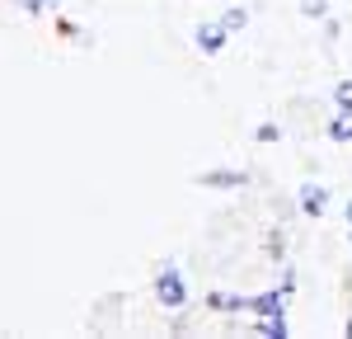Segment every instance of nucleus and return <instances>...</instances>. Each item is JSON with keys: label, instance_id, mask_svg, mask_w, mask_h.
<instances>
[{"label": "nucleus", "instance_id": "f257e3e1", "mask_svg": "<svg viewBox=\"0 0 352 339\" xmlns=\"http://www.w3.org/2000/svg\"><path fill=\"white\" fill-rule=\"evenodd\" d=\"M249 311L263 316L258 320V335H272V339H287V292H263V297H249Z\"/></svg>", "mask_w": 352, "mask_h": 339}, {"label": "nucleus", "instance_id": "f03ea898", "mask_svg": "<svg viewBox=\"0 0 352 339\" xmlns=\"http://www.w3.org/2000/svg\"><path fill=\"white\" fill-rule=\"evenodd\" d=\"M155 297H160V307H169V311L188 307V282H184V274H179L174 264H164L160 274H155Z\"/></svg>", "mask_w": 352, "mask_h": 339}, {"label": "nucleus", "instance_id": "7ed1b4c3", "mask_svg": "<svg viewBox=\"0 0 352 339\" xmlns=\"http://www.w3.org/2000/svg\"><path fill=\"white\" fill-rule=\"evenodd\" d=\"M192 38H197V48H202L207 56H221V52H226V43H230V33H226V24H221V19L197 24V33H192Z\"/></svg>", "mask_w": 352, "mask_h": 339}, {"label": "nucleus", "instance_id": "20e7f679", "mask_svg": "<svg viewBox=\"0 0 352 339\" xmlns=\"http://www.w3.org/2000/svg\"><path fill=\"white\" fill-rule=\"evenodd\" d=\"M296 207L305 212V217H324L329 189H324V184H300V189H296Z\"/></svg>", "mask_w": 352, "mask_h": 339}, {"label": "nucleus", "instance_id": "39448f33", "mask_svg": "<svg viewBox=\"0 0 352 339\" xmlns=\"http://www.w3.org/2000/svg\"><path fill=\"white\" fill-rule=\"evenodd\" d=\"M197 184L202 189H244L249 174L244 170H207V174H197Z\"/></svg>", "mask_w": 352, "mask_h": 339}, {"label": "nucleus", "instance_id": "423d86ee", "mask_svg": "<svg viewBox=\"0 0 352 339\" xmlns=\"http://www.w3.org/2000/svg\"><path fill=\"white\" fill-rule=\"evenodd\" d=\"M212 311H249V297H230V292H212L207 297Z\"/></svg>", "mask_w": 352, "mask_h": 339}, {"label": "nucleus", "instance_id": "0eeeda50", "mask_svg": "<svg viewBox=\"0 0 352 339\" xmlns=\"http://www.w3.org/2000/svg\"><path fill=\"white\" fill-rule=\"evenodd\" d=\"M221 24H226V33H240V28L249 24V10H244V5H230V10L221 14Z\"/></svg>", "mask_w": 352, "mask_h": 339}, {"label": "nucleus", "instance_id": "6e6552de", "mask_svg": "<svg viewBox=\"0 0 352 339\" xmlns=\"http://www.w3.org/2000/svg\"><path fill=\"white\" fill-rule=\"evenodd\" d=\"M329 141H352V113H338L329 123Z\"/></svg>", "mask_w": 352, "mask_h": 339}, {"label": "nucleus", "instance_id": "1a4fd4ad", "mask_svg": "<svg viewBox=\"0 0 352 339\" xmlns=\"http://www.w3.org/2000/svg\"><path fill=\"white\" fill-rule=\"evenodd\" d=\"M333 109H338V113H352V81H338V85H333Z\"/></svg>", "mask_w": 352, "mask_h": 339}, {"label": "nucleus", "instance_id": "9d476101", "mask_svg": "<svg viewBox=\"0 0 352 339\" xmlns=\"http://www.w3.org/2000/svg\"><path fill=\"white\" fill-rule=\"evenodd\" d=\"M254 141H263V146H268V141H282V127H277V123H258Z\"/></svg>", "mask_w": 352, "mask_h": 339}, {"label": "nucleus", "instance_id": "9b49d317", "mask_svg": "<svg viewBox=\"0 0 352 339\" xmlns=\"http://www.w3.org/2000/svg\"><path fill=\"white\" fill-rule=\"evenodd\" d=\"M300 10H305L310 19H324V14H329V0H300Z\"/></svg>", "mask_w": 352, "mask_h": 339}, {"label": "nucleus", "instance_id": "f8f14e48", "mask_svg": "<svg viewBox=\"0 0 352 339\" xmlns=\"http://www.w3.org/2000/svg\"><path fill=\"white\" fill-rule=\"evenodd\" d=\"M19 5H24L28 14H43V10H47V5H56V0H19Z\"/></svg>", "mask_w": 352, "mask_h": 339}, {"label": "nucleus", "instance_id": "ddd939ff", "mask_svg": "<svg viewBox=\"0 0 352 339\" xmlns=\"http://www.w3.org/2000/svg\"><path fill=\"white\" fill-rule=\"evenodd\" d=\"M343 217H348V226H352V203H348V207H343Z\"/></svg>", "mask_w": 352, "mask_h": 339}, {"label": "nucleus", "instance_id": "4468645a", "mask_svg": "<svg viewBox=\"0 0 352 339\" xmlns=\"http://www.w3.org/2000/svg\"><path fill=\"white\" fill-rule=\"evenodd\" d=\"M343 335H348V339H352V320H348V325H343Z\"/></svg>", "mask_w": 352, "mask_h": 339}]
</instances>
